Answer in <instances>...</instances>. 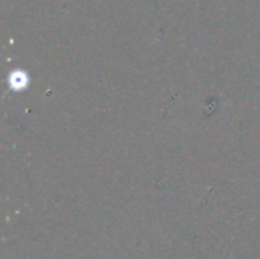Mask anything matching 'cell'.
I'll use <instances>...</instances> for the list:
<instances>
[{
  "mask_svg": "<svg viewBox=\"0 0 260 259\" xmlns=\"http://www.w3.org/2000/svg\"><path fill=\"white\" fill-rule=\"evenodd\" d=\"M29 84H30V78H29L26 70L15 69V70L9 72V75H8L9 90H12V92H23V90L29 89Z\"/></svg>",
  "mask_w": 260,
  "mask_h": 259,
  "instance_id": "cell-1",
  "label": "cell"
}]
</instances>
